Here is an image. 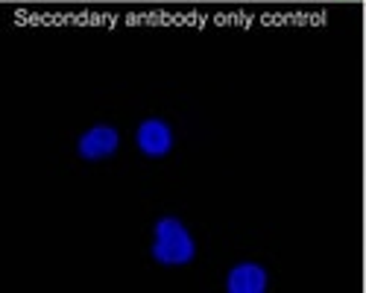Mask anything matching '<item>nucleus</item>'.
Returning a JSON list of instances; mask_svg holds the SVG:
<instances>
[{
	"mask_svg": "<svg viewBox=\"0 0 366 293\" xmlns=\"http://www.w3.org/2000/svg\"><path fill=\"white\" fill-rule=\"evenodd\" d=\"M152 258L164 267H185L197 255L194 234L179 217H159L152 229Z\"/></svg>",
	"mask_w": 366,
	"mask_h": 293,
	"instance_id": "nucleus-1",
	"label": "nucleus"
},
{
	"mask_svg": "<svg viewBox=\"0 0 366 293\" xmlns=\"http://www.w3.org/2000/svg\"><path fill=\"white\" fill-rule=\"evenodd\" d=\"M135 144L147 159H162L173 150V129L162 117H147L135 129Z\"/></svg>",
	"mask_w": 366,
	"mask_h": 293,
	"instance_id": "nucleus-3",
	"label": "nucleus"
},
{
	"mask_svg": "<svg viewBox=\"0 0 366 293\" xmlns=\"http://www.w3.org/2000/svg\"><path fill=\"white\" fill-rule=\"evenodd\" d=\"M117 146H120V132L109 124H97V126H91L79 135L76 153L85 162H103V159L117 153Z\"/></svg>",
	"mask_w": 366,
	"mask_h": 293,
	"instance_id": "nucleus-2",
	"label": "nucleus"
},
{
	"mask_svg": "<svg viewBox=\"0 0 366 293\" xmlns=\"http://www.w3.org/2000/svg\"><path fill=\"white\" fill-rule=\"evenodd\" d=\"M226 290L229 293H264L267 290V270L255 261L234 264L226 276Z\"/></svg>",
	"mask_w": 366,
	"mask_h": 293,
	"instance_id": "nucleus-4",
	"label": "nucleus"
}]
</instances>
